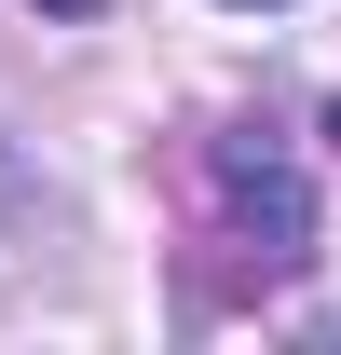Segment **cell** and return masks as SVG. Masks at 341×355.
Instances as JSON below:
<instances>
[{
	"label": "cell",
	"instance_id": "obj_3",
	"mask_svg": "<svg viewBox=\"0 0 341 355\" xmlns=\"http://www.w3.org/2000/svg\"><path fill=\"white\" fill-rule=\"evenodd\" d=\"M232 14H273V0H232Z\"/></svg>",
	"mask_w": 341,
	"mask_h": 355
},
{
	"label": "cell",
	"instance_id": "obj_4",
	"mask_svg": "<svg viewBox=\"0 0 341 355\" xmlns=\"http://www.w3.org/2000/svg\"><path fill=\"white\" fill-rule=\"evenodd\" d=\"M328 150H341V110H328Z\"/></svg>",
	"mask_w": 341,
	"mask_h": 355
},
{
	"label": "cell",
	"instance_id": "obj_2",
	"mask_svg": "<svg viewBox=\"0 0 341 355\" xmlns=\"http://www.w3.org/2000/svg\"><path fill=\"white\" fill-rule=\"evenodd\" d=\"M42 14H69V28H82V14H96V0H42Z\"/></svg>",
	"mask_w": 341,
	"mask_h": 355
},
{
	"label": "cell",
	"instance_id": "obj_1",
	"mask_svg": "<svg viewBox=\"0 0 341 355\" xmlns=\"http://www.w3.org/2000/svg\"><path fill=\"white\" fill-rule=\"evenodd\" d=\"M205 246H218V287H287L314 260V178L273 123L205 137Z\"/></svg>",
	"mask_w": 341,
	"mask_h": 355
}]
</instances>
